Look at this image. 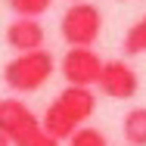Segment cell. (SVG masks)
I'll return each mask as SVG.
<instances>
[{"label": "cell", "mask_w": 146, "mask_h": 146, "mask_svg": "<svg viewBox=\"0 0 146 146\" xmlns=\"http://www.w3.org/2000/svg\"><path fill=\"white\" fill-rule=\"evenodd\" d=\"M96 112V93L90 87H62L47 106L40 118V127L53 134L56 140H68L78 127H84Z\"/></svg>", "instance_id": "cell-1"}, {"label": "cell", "mask_w": 146, "mask_h": 146, "mask_svg": "<svg viewBox=\"0 0 146 146\" xmlns=\"http://www.w3.org/2000/svg\"><path fill=\"white\" fill-rule=\"evenodd\" d=\"M53 72H56V56L44 47V50L19 53L9 59L3 65V84L16 93H34L50 81Z\"/></svg>", "instance_id": "cell-2"}, {"label": "cell", "mask_w": 146, "mask_h": 146, "mask_svg": "<svg viewBox=\"0 0 146 146\" xmlns=\"http://www.w3.org/2000/svg\"><path fill=\"white\" fill-rule=\"evenodd\" d=\"M100 31H103V13L96 3H87V0L72 3L59 19V34L68 47H93Z\"/></svg>", "instance_id": "cell-3"}, {"label": "cell", "mask_w": 146, "mask_h": 146, "mask_svg": "<svg viewBox=\"0 0 146 146\" xmlns=\"http://www.w3.org/2000/svg\"><path fill=\"white\" fill-rule=\"evenodd\" d=\"M103 62L106 59L93 47H68L62 62H59V68H62V78L68 81V87H93L100 81Z\"/></svg>", "instance_id": "cell-4"}, {"label": "cell", "mask_w": 146, "mask_h": 146, "mask_svg": "<svg viewBox=\"0 0 146 146\" xmlns=\"http://www.w3.org/2000/svg\"><path fill=\"white\" fill-rule=\"evenodd\" d=\"M96 87L100 93H106L112 100H134L140 90V75L127 59H109V62H103Z\"/></svg>", "instance_id": "cell-5"}, {"label": "cell", "mask_w": 146, "mask_h": 146, "mask_svg": "<svg viewBox=\"0 0 146 146\" xmlns=\"http://www.w3.org/2000/svg\"><path fill=\"white\" fill-rule=\"evenodd\" d=\"M34 131H40V118L34 115L22 100L3 96V100H0V134L9 137L13 146H16L19 140H25Z\"/></svg>", "instance_id": "cell-6"}, {"label": "cell", "mask_w": 146, "mask_h": 146, "mask_svg": "<svg viewBox=\"0 0 146 146\" xmlns=\"http://www.w3.org/2000/svg\"><path fill=\"white\" fill-rule=\"evenodd\" d=\"M44 37H47V31H44V25L37 19H13L9 28H6V44L16 53L44 50Z\"/></svg>", "instance_id": "cell-7"}, {"label": "cell", "mask_w": 146, "mask_h": 146, "mask_svg": "<svg viewBox=\"0 0 146 146\" xmlns=\"http://www.w3.org/2000/svg\"><path fill=\"white\" fill-rule=\"evenodd\" d=\"M121 134L127 146H146V106H134L121 118Z\"/></svg>", "instance_id": "cell-8"}, {"label": "cell", "mask_w": 146, "mask_h": 146, "mask_svg": "<svg viewBox=\"0 0 146 146\" xmlns=\"http://www.w3.org/2000/svg\"><path fill=\"white\" fill-rule=\"evenodd\" d=\"M121 47H124V56H140V53H146V16L127 28Z\"/></svg>", "instance_id": "cell-9"}, {"label": "cell", "mask_w": 146, "mask_h": 146, "mask_svg": "<svg viewBox=\"0 0 146 146\" xmlns=\"http://www.w3.org/2000/svg\"><path fill=\"white\" fill-rule=\"evenodd\" d=\"M6 3L19 19H40L53 6V0H6Z\"/></svg>", "instance_id": "cell-10"}, {"label": "cell", "mask_w": 146, "mask_h": 146, "mask_svg": "<svg viewBox=\"0 0 146 146\" xmlns=\"http://www.w3.org/2000/svg\"><path fill=\"white\" fill-rule=\"evenodd\" d=\"M68 146H109V140H106V134H103L100 127L84 124V127H78V131L68 137Z\"/></svg>", "instance_id": "cell-11"}, {"label": "cell", "mask_w": 146, "mask_h": 146, "mask_svg": "<svg viewBox=\"0 0 146 146\" xmlns=\"http://www.w3.org/2000/svg\"><path fill=\"white\" fill-rule=\"evenodd\" d=\"M16 146H62V140H56L53 134H47V131L40 127V131H34V134H28L25 140H19Z\"/></svg>", "instance_id": "cell-12"}, {"label": "cell", "mask_w": 146, "mask_h": 146, "mask_svg": "<svg viewBox=\"0 0 146 146\" xmlns=\"http://www.w3.org/2000/svg\"><path fill=\"white\" fill-rule=\"evenodd\" d=\"M0 146H13V140H9V137H3V134H0Z\"/></svg>", "instance_id": "cell-13"}, {"label": "cell", "mask_w": 146, "mask_h": 146, "mask_svg": "<svg viewBox=\"0 0 146 146\" xmlns=\"http://www.w3.org/2000/svg\"><path fill=\"white\" fill-rule=\"evenodd\" d=\"M124 3H127V0H124Z\"/></svg>", "instance_id": "cell-14"}, {"label": "cell", "mask_w": 146, "mask_h": 146, "mask_svg": "<svg viewBox=\"0 0 146 146\" xmlns=\"http://www.w3.org/2000/svg\"><path fill=\"white\" fill-rule=\"evenodd\" d=\"M75 3H78V0H75Z\"/></svg>", "instance_id": "cell-15"}]
</instances>
